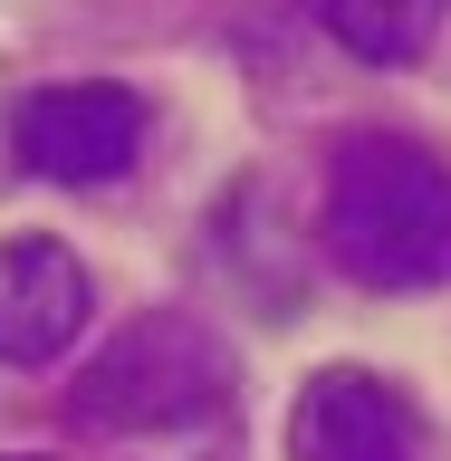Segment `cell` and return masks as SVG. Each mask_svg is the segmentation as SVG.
<instances>
[{
  "label": "cell",
  "mask_w": 451,
  "mask_h": 461,
  "mask_svg": "<svg viewBox=\"0 0 451 461\" xmlns=\"http://www.w3.org/2000/svg\"><path fill=\"white\" fill-rule=\"evenodd\" d=\"M317 240L365 288H442L451 279V164L413 135H356L327 173Z\"/></svg>",
  "instance_id": "obj_1"
},
{
  "label": "cell",
  "mask_w": 451,
  "mask_h": 461,
  "mask_svg": "<svg viewBox=\"0 0 451 461\" xmlns=\"http://www.w3.org/2000/svg\"><path fill=\"white\" fill-rule=\"evenodd\" d=\"M240 375H230V346L202 327V317H135L125 337L77 375V413L86 432H202L221 423Z\"/></svg>",
  "instance_id": "obj_2"
},
{
  "label": "cell",
  "mask_w": 451,
  "mask_h": 461,
  "mask_svg": "<svg viewBox=\"0 0 451 461\" xmlns=\"http://www.w3.org/2000/svg\"><path fill=\"white\" fill-rule=\"evenodd\" d=\"M10 154H20L39 183H77V193H96V183H125L144 154V96L135 86H29L20 106H10Z\"/></svg>",
  "instance_id": "obj_3"
},
{
  "label": "cell",
  "mask_w": 451,
  "mask_h": 461,
  "mask_svg": "<svg viewBox=\"0 0 451 461\" xmlns=\"http://www.w3.org/2000/svg\"><path fill=\"white\" fill-rule=\"evenodd\" d=\"M288 452L298 461H423V423L384 375L327 366L308 375V394L288 413Z\"/></svg>",
  "instance_id": "obj_4"
},
{
  "label": "cell",
  "mask_w": 451,
  "mask_h": 461,
  "mask_svg": "<svg viewBox=\"0 0 451 461\" xmlns=\"http://www.w3.org/2000/svg\"><path fill=\"white\" fill-rule=\"evenodd\" d=\"M86 269L58 240H10L0 250V366H58L86 327Z\"/></svg>",
  "instance_id": "obj_5"
},
{
  "label": "cell",
  "mask_w": 451,
  "mask_h": 461,
  "mask_svg": "<svg viewBox=\"0 0 451 461\" xmlns=\"http://www.w3.org/2000/svg\"><path fill=\"white\" fill-rule=\"evenodd\" d=\"M337 49H356L365 68H403V58L432 49V20H442V0H298Z\"/></svg>",
  "instance_id": "obj_6"
},
{
  "label": "cell",
  "mask_w": 451,
  "mask_h": 461,
  "mask_svg": "<svg viewBox=\"0 0 451 461\" xmlns=\"http://www.w3.org/2000/svg\"><path fill=\"white\" fill-rule=\"evenodd\" d=\"M10 461H39V452H10Z\"/></svg>",
  "instance_id": "obj_7"
}]
</instances>
